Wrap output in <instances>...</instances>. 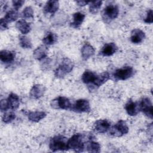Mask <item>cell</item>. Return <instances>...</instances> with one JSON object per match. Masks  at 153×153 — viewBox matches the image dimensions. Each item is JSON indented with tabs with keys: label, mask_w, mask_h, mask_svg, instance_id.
<instances>
[{
	"label": "cell",
	"mask_w": 153,
	"mask_h": 153,
	"mask_svg": "<svg viewBox=\"0 0 153 153\" xmlns=\"http://www.w3.org/2000/svg\"><path fill=\"white\" fill-rule=\"evenodd\" d=\"M74 63L69 59L65 57L63 59L60 65L56 69L54 75L59 78H63L67 74L71 72L74 68Z\"/></svg>",
	"instance_id": "obj_1"
},
{
	"label": "cell",
	"mask_w": 153,
	"mask_h": 153,
	"mask_svg": "<svg viewBox=\"0 0 153 153\" xmlns=\"http://www.w3.org/2000/svg\"><path fill=\"white\" fill-rule=\"evenodd\" d=\"M49 148L53 152L68 150V139L63 136H54L50 142Z\"/></svg>",
	"instance_id": "obj_2"
},
{
	"label": "cell",
	"mask_w": 153,
	"mask_h": 153,
	"mask_svg": "<svg viewBox=\"0 0 153 153\" xmlns=\"http://www.w3.org/2000/svg\"><path fill=\"white\" fill-rule=\"evenodd\" d=\"M68 149H73L75 152H82L84 149L83 137L79 133L75 134L68 140Z\"/></svg>",
	"instance_id": "obj_3"
},
{
	"label": "cell",
	"mask_w": 153,
	"mask_h": 153,
	"mask_svg": "<svg viewBox=\"0 0 153 153\" xmlns=\"http://www.w3.org/2000/svg\"><path fill=\"white\" fill-rule=\"evenodd\" d=\"M134 74V70L132 67L124 66L122 68L117 69L114 74V77L116 80H126L130 78Z\"/></svg>",
	"instance_id": "obj_4"
},
{
	"label": "cell",
	"mask_w": 153,
	"mask_h": 153,
	"mask_svg": "<svg viewBox=\"0 0 153 153\" xmlns=\"http://www.w3.org/2000/svg\"><path fill=\"white\" fill-rule=\"evenodd\" d=\"M128 132V127L124 120H119L112 127V130H111V134L120 137L124 134H127Z\"/></svg>",
	"instance_id": "obj_5"
},
{
	"label": "cell",
	"mask_w": 153,
	"mask_h": 153,
	"mask_svg": "<svg viewBox=\"0 0 153 153\" xmlns=\"http://www.w3.org/2000/svg\"><path fill=\"white\" fill-rule=\"evenodd\" d=\"M51 106L56 109H68L71 107V103L69 99L63 96H59L51 102Z\"/></svg>",
	"instance_id": "obj_6"
},
{
	"label": "cell",
	"mask_w": 153,
	"mask_h": 153,
	"mask_svg": "<svg viewBox=\"0 0 153 153\" xmlns=\"http://www.w3.org/2000/svg\"><path fill=\"white\" fill-rule=\"evenodd\" d=\"M140 110H141L143 113L148 118L152 119V104L148 97H145L142 99L139 103Z\"/></svg>",
	"instance_id": "obj_7"
},
{
	"label": "cell",
	"mask_w": 153,
	"mask_h": 153,
	"mask_svg": "<svg viewBox=\"0 0 153 153\" xmlns=\"http://www.w3.org/2000/svg\"><path fill=\"white\" fill-rule=\"evenodd\" d=\"M72 109L76 112H85L90 110L89 102L84 99L77 100L72 107Z\"/></svg>",
	"instance_id": "obj_8"
},
{
	"label": "cell",
	"mask_w": 153,
	"mask_h": 153,
	"mask_svg": "<svg viewBox=\"0 0 153 153\" xmlns=\"http://www.w3.org/2000/svg\"><path fill=\"white\" fill-rule=\"evenodd\" d=\"M119 14V9L116 5H108L103 10V16L105 18L114 20L116 19Z\"/></svg>",
	"instance_id": "obj_9"
},
{
	"label": "cell",
	"mask_w": 153,
	"mask_h": 153,
	"mask_svg": "<svg viewBox=\"0 0 153 153\" xmlns=\"http://www.w3.org/2000/svg\"><path fill=\"white\" fill-rule=\"evenodd\" d=\"M111 123L107 120H99L94 124V130L100 133H104L110 129Z\"/></svg>",
	"instance_id": "obj_10"
},
{
	"label": "cell",
	"mask_w": 153,
	"mask_h": 153,
	"mask_svg": "<svg viewBox=\"0 0 153 153\" xmlns=\"http://www.w3.org/2000/svg\"><path fill=\"white\" fill-rule=\"evenodd\" d=\"M45 91V88L41 84H35L30 90V97L34 99H38L41 97Z\"/></svg>",
	"instance_id": "obj_11"
},
{
	"label": "cell",
	"mask_w": 153,
	"mask_h": 153,
	"mask_svg": "<svg viewBox=\"0 0 153 153\" xmlns=\"http://www.w3.org/2000/svg\"><path fill=\"white\" fill-rule=\"evenodd\" d=\"M125 109L128 115L130 116H135L139 112V104L133 102L131 99H130L125 105Z\"/></svg>",
	"instance_id": "obj_12"
},
{
	"label": "cell",
	"mask_w": 153,
	"mask_h": 153,
	"mask_svg": "<svg viewBox=\"0 0 153 153\" xmlns=\"http://www.w3.org/2000/svg\"><path fill=\"white\" fill-rule=\"evenodd\" d=\"M145 38V32L140 29H134L131 32L130 40L134 44H139L142 42Z\"/></svg>",
	"instance_id": "obj_13"
},
{
	"label": "cell",
	"mask_w": 153,
	"mask_h": 153,
	"mask_svg": "<svg viewBox=\"0 0 153 153\" xmlns=\"http://www.w3.org/2000/svg\"><path fill=\"white\" fill-rule=\"evenodd\" d=\"M118 50V47L114 42L108 43L103 45L100 53L103 56H110L113 55Z\"/></svg>",
	"instance_id": "obj_14"
},
{
	"label": "cell",
	"mask_w": 153,
	"mask_h": 153,
	"mask_svg": "<svg viewBox=\"0 0 153 153\" xmlns=\"http://www.w3.org/2000/svg\"><path fill=\"white\" fill-rule=\"evenodd\" d=\"M59 2L58 1L50 0L47 2L44 7V11L48 14H54L59 9Z\"/></svg>",
	"instance_id": "obj_15"
},
{
	"label": "cell",
	"mask_w": 153,
	"mask_h": 153,
	"mask_svg": "<svg viewBox=\"0 0 153 153\" xmlns=\"http://www.w3.org/2000/svg\"><path fill=\"white\" fill-rule=\"evenodd\" d=\"M48 54L47 47L45 45H42L37 47L33 53V56L35 59L41 60L47 57Z\"/></svg>",
	"instance_id": "obj_16"
},
{
	"label": "cell",
	"mask_w": 153,
	"mask_h": 153,
	"mask_svg": "<svg viewBox=\"0 0 153 153\" xmlns=\"http://www.w3.org/2000/svg\"><path fill=\"white\" fill-rule=\"evenodd\" d=\"M15 56V52L11 51L4 50L0 52V59L5 63H10L13 62Z\"/></svg>",
	"instance_id": "obj_17"
},
{
	"label": "cell",
	"mask_w": 153,
	"mask_h": 153,
	"mask_svg": "<svg viewBox=\"0 0 153 153\" xmlns=\"http://www.w3.org/2000/svg\"><path fill=\"white\" fill-rule=\"evenodd\" d=\"M9 108L12 110L17 109L20 105V99L18 95L15 93H11L7 98Z\"/></svg>",
	"instance_id": "obj_18"
},
{
	"label": "cell",
	"mask_w": 153,
	"mask_h": 153,
	"mask_svg": "<svg viewBox=\"0 0 153 153\" xmlns=\"http://www.w3.org/2000/svg\"><path fill=\"white\" fill-rule=\"evenodd\" d=\"M94 48L88 43H85L81 48V56L84 60H87L94 54Z\"/></svg>",
	"instance_id": "obj_19"
},
{
	"label": "cell",
	"mask_w": 153,
	"mask_h": 153,
	"mask_svg": "<svg viewBox=\"0 0 153 153\" xmlns=\"http://www.w3.org/2000/svg\"><path fill=\"white\" fill-rule=\"evenodd\" d=\"M16 27L23 35L29 33L31 29L30 24L24 19L18 20L16 23Z\"/></svg>",
	"instance_id": "obj_20"
},
{
	"label": "cell",
	"mask_w": 153,
	"mask_h": 153,
	"mask_svg": "<svg viewBox=\"0 0 153 153\" xmlns=\"http://www.w3.org/2000/svg\"><path fill=\"white\" fill-rule=\"evenodd\" d=\"M97 76V74L94 72L90 71V70H86L84 71V72L82 74L81 76V79L82 81L85 84H93L94 81H95Z\"/></svg>",
	"instance_id": "obj_21"
},
{
	"label": "cell",
	"mask_w": 153,
	"mask_h": 153,
	"mask_svg": "<svg viewBox=\"0 0 153 153\" xmlns=\"http://www.w3.org/2000/svg\"><path fill=\"white\" fill-rule=\"evenodd\" d=\"M110 78V75L108 72H104L100 75H97L96 78L93 83L95 86L99 87L105 83Z\"/></svg>",
	"instance_id": "obj_22"
},
{
	"label": "cell",
	"mask_w": 153,
	"mask_h": 153,
	"mask_svg": "<svg viewBox=\"0 0 153 153\" xmlns=\"http://www.w3.org/2000/svg\"><path fill=\"white\" fill-rule=\"evenodd\" d=\"M85 19V15L80 12L75 13L73 14V22L71 23V26L75 28H78L83 22Z\"/></svg>",
	"instance_id": "obj_23"
},
{
	"label": "cell",
	"mask_w": 153,
	"mask_h": 153,
	"mask_svg": "<svg viewBox=\"0 0 153 153\" xmlns=\"http://www.w3.org/2000/svg\"><path fill=\"white\" fill-rule=\"evenodd\" d=\"M46 114L43 111H34L30 112L28 114V119L32 122H38L42 119L44 118Z\"/></svg>",
	"instance_id": "obj_24"
},
{
	"label": "cell",
	"mask_w": 153,
	"mask_h": 153,
	"mask_svg": "<svg viewBox=\"0 0 153 153\" xmlns=\"http://www.w3.org/2000/svg\"><path fill=\"white\" fill-rule=\"evenodd\" d=\"M85 143H84V148H87L88 152L96 153L100 151V145L98 142L90 140Z\"/></svg>",
	"instance_id": "obj_25"
},
{
	"label": "cell",
	"mask_w": 153,
	"mask_h": 153,
	"mask_svg": "<svg viewBox=\"0 0 153 153\" xmlns=\"http://www.w3.org/2000/svg\"><path fill=\"white\" fill-rule=\"evenodd\" d=\"M57 41V35L53 32H48L42 39V42L45 45H51L55 44Z\"/></svg>",
	"instance_id": "obj_26"
},
{
	"label": "cell",
	"mask_w": 153,
	"mask_h": 153,
	"mask_svg": "<svg viewBox=\"0 0 153 153\" xmlns=\"http://www.w3.org/2000/svg\"><path fill=\"white\" fill-rule=\"evenodd\" d=\"M19 13L17 12V10H10L8 11L5 15L4 19L5 20L6 22H12L15 20H16L19 17Z\"/></svg>",
	"instance_id": "obj_27"
},
{
	"label": "cell",
	"mask_w": 153,
	"mask_h": 153,
	"mask_svg": "<svg viewBox=\"0 0 153 153\" xmlns=\"http://www.w3.org/2000/svg\"><path fill=\"white\" fill-rule=\"evenodd\" d=\"M19 43L20 46L23 48H31L32 44L30 39L25 35H20L19 37Z\"/></svg>",
	"instance_id": "obj_28"
},
{
	"label": "cell",
	"mask_w": 153,
	"mask_h": 153,
	"mask_svg": "<svg viewBox=\"0 0 153 153\" xmlns=\"http://www.w3.org/2000/svg\"><path fill=\"white\" fill-rule=\"evenodd\" d=\"M90 4L89 6V11L92 14H96L99 9L101 7L102 1H91L90 2Z\"/></svg>",
	"instance_id": "obj_29"
},
{
	"label": "cell",
	"mask_w": 153,
	"mask_h": 153,
	"mask_svg": "<svg viewBox=\"0 0 153 153\" xmlns=\"http://www.w3.org/2000/svg\"><path fill=\"white\" fill-rule=\"evenodd\" d=\"M16 118V115L13 111H8L5 112L2 117V121L5 123H9L13 121Z\"/></svg>",
	"instance_id": "obj_30"
},
{
	"label": "cell",
	"mask_w": 153,
	"mask_h": 153,
	"mask_svg": "<svg viewBox=\"0 0 153 153\" xmlns=\"http://www.w3.org/2000/svg\"><path fill=\"white\" fill-rule=\"evenodd\" d=\"M22 16L25 19L33 17V10L31 7H26L22 11Z\"/></svg>",
	"instance_id": "obj_31"
},
{
	"label": "cell",
	"mask_w": 153,
	"mask_h": 153,
	"mask_svg": "<svg viewBox=\"0 0 153 153\" xmlns=\"http://www.w3.org/2000/svg\"><path fill=\"white\" fill-rule=\"evenodd\" d=\"M152 10H149L147 11V14H146V17L144 20V22L148 24H151L153 22V17H152Z\"/></svg>",
	"instance_id": "obj_32"
},
{
	"label": "cell",
	"mask_w": 153,
	"mask_h": 153,
	"mask_svg": "<svg viewBox=\"0 0 153 153\" xmlns=\"http://www.w3.org/2000/svg\"><path fill=\"white\" fill-rule=\"evenodd\" d=\"M1 110V111H6L8 109H9L7 99H2L0 103Z\"/></svg>",
	"instance_id": "obj_33"
},
{
	"label": "cell",
	"mask_w": 153,
	"mask_h": 153,
	"mask_svg": "<svg viewBox=\"0 0 153 153\" xmlns=\"http://www.w3.org/2000/svg\"><path fill=\"white\" fill-rule=\"evenodd\" d=\"M12 3L14 8L16 10H17L19 8H20L23 5V4L25 3V1L22 0H14L12 1Z\"/></svg>",
	"instance_id": "obj_34"
},
{
	"label": "cell",
	"mask_w": 153,
	"mask_h": 153,
	"mask_svg": "<svg viewBox=\"0 0 153 153\" xmlns=\"http://www.w3.org/2000/svg\"><path fill=\"white\" fill-rule=\"evenodd\" d=\"M8 23L5 22V20L4 19V18L1 19L0 21V28L1 30H4L7 29H8Z\"/></svg>",
	"instance_id": "obj_35"
},
{
	"label": "cell",
	"mask_w": 153,
	"mask_h": 153,
	"mask_svg": "<svg viewBox=\"0 0 153 153\" xmlns=\"http://www.w3.org/2000/svg\"><path fill=\"white\" fill-rule=\"evenodd\" d=\"M77 3V4L79 5V6H81V7H83V6H85V5L88 4L90 1H77L76 2Z\"/></svg>",
	"instance_id": "obj_36"
}]
</instances>
